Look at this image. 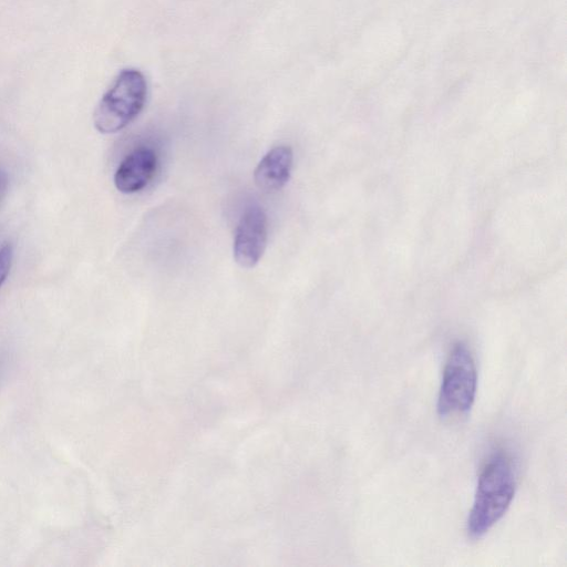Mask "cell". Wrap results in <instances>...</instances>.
I'll return each mask as SVG.
<instances>
[{"instance_id":"1","label":"cell","mask_w":567,"mask_h":567,"mask_svg":"<svg viewBox=\"0 0 567 567\" xmlns=\"http://www.w3.org/2000/svg\"><path fill=\"white\" fill-rule=\"evenodd\" d=\"M516 489V472L511 456L494 452L483 465L467 518L471 538L483 537L507 512Z\"/></svg>"},{"instance_id":"5","label":"cell","mask_w":567,"mask_h":567,"mask_svg":"<svg viewBox=\"0 0 567 567\" xmlns=\"http://www.w3.org/2000/svg\"><path fill=\"white\" fill-rule=\"evenodd\" d=\"M157 155L150 147H140L127 154L114 174V185L121 193L142 190L154 177Z\"/></svg>"},{"instance_id":"3","label":"cell","mask_w":567,"mask_h":567,"mask_svg":"<svg viewBox=\"0 0 567 567\" xmlns=\"http://www.w3.org/2000/svg\"><path fill=\"white\" fill-rule=\"evenodd\" d=\"M477 372L474 358L463 342L452 348L442 375L437 398L441 416L467 413L475 400Z\"/></svg>"},{"instance_id":"7","label":"cell","mask_w":567,"mask_h":567,"mask_svg":"<svg viewBox=\"0 0 567 567\" xmlns=\"http://www.w3.org/2000/svg\"><path fill=\"white\" fill-rule=\"evenodd\" d=\"M12 246L4 244L0 247V288L9 275L12 264Z\"/></svg>"},{"instance_id":"4","label":"cell","mask_w":567,"mask_h":567,"mask_svg":"<svg viewBox=\"0 0 567 567\" xmlns=\"http://www.w3.org/2000/svg\"><path fill=\"white\" fill-rule=\"evenodd\" d=\"M268 219L257 204L248 205L237 224L234 237V259L243 268L255 267L267 246Z\"/></svg>"},{"instance_id":"8","label":"cell","mask_w":567,"mask_h":567,"mask_svg":"<svg viewBox=\"0 0 567 567\" xmlns=\"http://www.w3.org/2000/svg\"><path fill=\"white\" fill-rule=\"evenodd\" d=\"M8 186H9L8 175L6 174V172L0 171V206L7 195Z\"/></svg>"},{"instance_id":"2","label":"cell","mask_w":567,"mask_h":567,"mask_svg":"<svg viewBox=\"0 0 567 567\" xmlns=\"http://www.w3.org/2000/svg\"><path fill=\"white\" fill-rule=\"evenodd\" d=\"M146 96L144 74L135 69L121 71L95 109V128L102 134L120 132L141 113Z\"/></svg>"},{"instance_id":"6","label":"cell","mask_w":567,"mask_h":567,"mask_svg":"<svg viewBox=\"0 0 567 567\" xmlns=\"http://www.w3.org/2000/svg\"><path fill=\"white\" fill-rule=\"evenodd\" d=\"M292 161L293 153L290 146L279 145L271 148L254 172L257 187L265 192L281 189L290 178Z\"/></svg>"}]
</instances>
